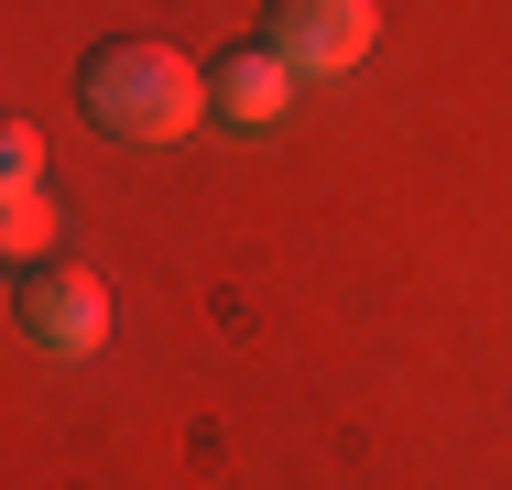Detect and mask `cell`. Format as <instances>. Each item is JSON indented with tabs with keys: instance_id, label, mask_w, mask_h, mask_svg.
<instances>
[{
	"instance_id": "277c9868",
	"label": "cell",
	"mask_w": 512,
	"mask_h": 490,
	"mask_svg": "<svg viewBox=\"0 0 512 490\" xmlns=\"http://www.w3.org/2000/svg\"><path fill=\"white\" fill-rule=\"evenodd\" d=\"M207 109H218L229 131H273V120L295 109V66H284L273 44H229V55L207 66Z\"/></svg>"
},
{
	"instance_id": "3957f363",
	"label": "cell",
	"mask_w": 512,
	"mask_h": 490,
	"mask_svg": "<svg viewBox=\"0 0 512 490\" xmlns=\"http://www.w3.org/2000/svg\"><path fill=\"white\" fill-rule=\"evenodd\" d=\"M262 44L295 66V88H306V77H349V66H371V44H382V0H273V11H262Z\"/></svg>"
},
{
	"instance_id": "5b68a950",
	"label": "cell",
	"mask_w": 512,
	"mask_h": 490,
	"mask_svg": "<svg viewBox=\"0 0 512 490\" xmlns=\"http://www.w3.org/2000/svg\"><path fill=\"white\" fill-rule=\"evenodd\" d=\"M0 262H55V207H44V186L33 196H0Z\"/></svg>"
},
{
	"instance_id": "7a4b0ae2",
	"label": "cell",
	"mask_w": 512,
	"mask_h": 490,
	"mask_svg": "<svg viewBox=\"0 0 512 490\" xmlns=\"http://www.w3.org/2000/svg\"><path fill=\"white\" fill-rule=\"evenodd\" d=\"M11 316H22V338H33L44 360H99V349H109V284L77 262V251L33 262L22 294H11Z\"/></svg>"
},
{
	"instance_id": "6da1fadb",
	"label": "cell",
	"mask_w": 512,
	"mask_h": 490,
	"mask_svg": "<svg viewBox=\"0 0 512 490\" xmlns=\"http://www.w3.org/2000/svg\"><path fill=\"white\" fill-rule=\"evenodd\" d=\"M77 109L99 120L109 142L164 153V142H186L207 120V77H197V55H175V44H153V33H120V44H99V55L77 66Z\"/></svg>"
},
{
	"instance_id": "8992f818",
	"label": "cell",
	"mask_w": 512,
	"mask_h": 490,
	"mask_svg": "<svg viewBox=\"0 0 512 490\" xmlns=\"http://www.w3.org/2000/svg\"><path fill=\"white\" fill-rule=\"evenodd\" d=\"M44 186V131L22 109H0V196H33Z\"/></svg>"
}]
</instances>
